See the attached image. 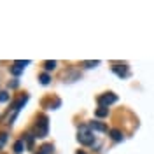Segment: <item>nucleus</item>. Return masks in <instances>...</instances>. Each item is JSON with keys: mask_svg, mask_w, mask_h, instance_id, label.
<instances>
[{"mask_svg": "<svg viewBox=\"0 0 154 154\" xmlns=\"http://www.w3.org/2000/svg\"><path fill=\"white\" fill-rule=\"evenodd\" d=\"M23 151H25V144H23V140H18L14 144V152L19 154V152H23Z\"/></svg>", "mask_w": 154, "mask_h": 154, "instance_id": "obj_8", "label": "nucleus"}, {"mask_svg": "<svg viewBox=\"0 0 154 154\" xmlns=\"http://www.w3.org/2000/svg\"><path fill=\"white\" fill-rule=\"evenodd\" d=\"M38 81H40V84H44V86H46V84L51 82V77H49L48 74H40V75H38Z\"/></svg>", "mask_w": 154, "mask_h": 154, "instance_id": "obj_9", "label": "nucleus"}, {"mask_svg": "<svg viewBox=\"0 0 154 154\" xmlns=\"http://www.w3.org/2000/svg\"><path fill=\"white\" fill-rule=\"evenodd\" d=\"M114 102H117V96H116L114 93H105V95H102L98 98L100 107H109L110 103H114Z\"/></svg>", "mask_w": 154, "mask_h": 154, "instance_id": "obj_3", "label": "nucleus"}, {"mask_svg": "<svg viewBox=\"0 0 154 154\" xmlns=\"http://www.w3.org/2000/svg\"><path fill=\"white\" fill-rule=\"evenodd\" d=\"M44 67H46V70H53V68L56 67V61H46Z\"/></svg>", "mask_w": 154, "mask_h": 154, "instance_id": "obj_13", "label": "nucleus"}, {"mask_svg": "<svg viewBox=\"0 0 154 154\" xmlns=\"http://www.w3.org/2000/svg\"><path fill=\"white\" fill-rule=\"evenodd\" d=\"M9 86H11V88H16V86H18V81H12V82H11Z\"/></svg>", "mask_w": 154, "mask_h": 154, "instance_id": "obj_16", "label": "nucleus"}, {"mask_svg": "<svg viewBox=\"0 0 154 154\" xmlns=\"http://www.w3.org/2000/svg\"><path fill=\"white\" fill-rule=\"evenodd\" d=\"M0 102H9V93H0Z\"/></svg>", "mask_w": 154, "mask_h": 154, "instance_id": "obj_14", "label": "nucleus"}, {"mask_svg": "<svg viewBox=\"0 0 154 154\" xmlns=\"http://www.w3.org/2000/svg\"><path fill=\"white\" fill-rule=\"evenodd\" d=\"M49 131V121L46 116H40L37 121V125H35V135L37 137H40V138H44L46 135H48Z\"/></svg>", "mask_w": 154, "mask_h": 154, "instance_id": "obj_2", "label": "nucleus"}, {"mask_svg": "<svg viewBox=\"0 0 154 154\" xmlns=\"http://www.w3.org/2000/svg\"><path fill=\"white\" fill-rule=\"evenodd\" d=\"M51 151H53V147H51V145H42V147H40V151H37L35 154H49Z\"/></svg>", "mask_w": 154, "mask_h": 154, "instance_id": "obj_10", "label": "nucleus"}, {"mask_svg": "<svg viewBox=\"0 0 154 154\" xmlns=\"http://www.w3.org/2000/svg\"><path fill=\"white\" fill-rule=\"evenodd\" d=\"M77 154H86V152H84V151H79V152H77Z\"/></svg>", "mask_w": 154, "mask_h": 154, "instance_id": "obj_17", "label": "nucleus"}, {"mask_svg": "<svg viewBox=\"0 0 154 154\" xmlns=\"http://www.w3.org/2000/svg\"><path fill=\"white\" fill-rule=\"evenodd\" d=\"M112 72H114L116 75H119L121 79H126V77L130 75L128 65H125V63H121V65H114V67H112Z\"/></svg>", "mask_w": 154, "mask_h": 154, "instance_id": "obj_4", "label": "nucleus"}, {"mask_svg": "<svg viewBox=\"0 0 154 154\" xmlns=\"http://www.w3.org/2000/svg\"><path fill=\"white\" fill-rule=\"evenodd\" d=\"M77 140L82 145H91L95 142V137H93V130L88 125H82L79 128V133H77Z\"/></svg>", "mask_w": 154, "mask_h": 154, "instance_id": "obj_1", "label": "nucleus"}, {"mask_svg": "<svg viewBox=\"0 0 154 154\" xmlns=\"http://www.w3.org/2000/svg\"><path fill=\"white\" fill-rule=\"evenodd\" d=\"M7 138H9V135L7 133H0V151L4 149V145H5V142H7Z\"/></svg>", "mask_w": 154, "mask_h": 154, "instance_id": "obj_12", "label": "nucleus"}, {"mask_svg": "<svg viewBox=\"0 0 154 154\" xmlns=\"http://www.w3.org/2000/svg\"><path fill=\"white\" fill-rule=\"evenodd\" d=\"M110 137H112V140L114 142H121L125 137H123V131H119V130H110Z\"/></svg>", "mask_w": 154, "mask_h": 154, "instance_id": "obj_6", "label": "nucleus"}, {"mask_svg": "<svg viewBox=\"0 0 154 154\" xmlns=\"http://www.w3.org/2000/svg\"><path fill=\"white\" fill-rule=\"evenodd\" d=\"M95 114H96V117H105V116L109 114V109H107V107H98Z\"/></svg>", "mask_w": 154, "mask_h": 154, "instance_id": "obj_7", "label": "nucleus"}, {"mask_svg": "<svg viewBox=\"0 0 154 154\" xmlns=\"http://www.w3.org/2000/svg\"><path fill=\"white\" fill-rule=\"evenodd\" d=\"M21 72H23V68L16 63H14V67H11V74H14V75H21Z\"/></svg>", "mask_w": 154, "mask_h": 154, "instance_id": "obj_11", "label": "nucleus"}, {"mask_svg": "<svg viewBox=\"0 0 154 154\" xmlns=\"http://www.w3.org/2000/svg\"><path fill=\"white\" fill-rule=\"evenodd\" d=\"M89 128H91V130H96V131H103V133H105V131H109V128H107L103 123H100V121H91Z\"/></svg>", "mask_w": 154, "mask_h": 154, "instance_id": "obj_5", "label": "nucleus"}, {"mask_svg": "<svg viewBox=\"0 0 154 154\" xmlns=\"http://www.w3.org/2000/svg\"><path fill=\"white\" fill-rule=\"evenodd\" d=\"M100 65V61H84V67H96Z\"/></svg>", "mask_w": 154, "mask_h": 154, "instance_id": "obj_15", "label": "nucleus"}]
</instances>
